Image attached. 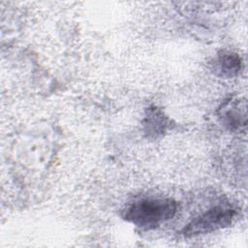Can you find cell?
Listing matches in <instances>:
<instances>
[{"label":"cell","mask_w":248,"mask_h":248,"mask_svg":"<svg viewBox=\"0 0 248 248\" xmlns=\"http://www.w3.org/2000/svg\"><path fill=\"white\" fill-rule=\"evenodd\" d=\"M214 70L217 74L226 78L237 76L242 70V60L237 53L232 51H221L214 60Z\"/></svg>","instance_id":"277c9868"},{"label":"cell","mask_w":248,"mask_h":248,"mask_svg":"<svg viewBox=\"0 0 248 248\" xmlns=\"http://www.w3.org/2000/svg\"><path fill=\"white\" fill-rule=\"evenodd\" d=\"M168 127V118L156 107L148 108L143 120V129L148 137L161 136Z\"/></svg>","instance_id":"5b68a950"},{"label":"cell","mask_w":248,"mask_h":248,"mask_svg":"<svg viewBox=\"0 0 248 248\" xmlns=\"http://www.w3.org/2000/svg\"><path fill=\"white\" fill-rule=\"evenodd\" d=\"M245 102L239 100L227 102L223 104V108H219V116L223 124L230 130H241L246 126V108Z\"/></svg>","instance_id":"3957f363"},{"label":"cell","mask_w":248,"mask_h":248,"mask_svg":"<svg viewBox=\"0 0 248 248\" xmlns=\"http://www.w3.org/2000/svg\"><path fill=\"white\" fill-rule=\"evenodd\" d=\"M235 210L228 204L215 205L194 218L181 231L187 237L205 234L229 227L235 216Z\"/></svg>","instance_id":"7a4b0ae2"},{"label":"cell","mask_w":248,"mask_h":248,"mask_svg":"<svg viewBox=\"0 0 248 248\" xmlns=\"http://www.w3.org/2000/svg\"><path fill=\"white\" fill-rule=\"evenodd\" d=\"M177 211V202L170 198L142 199L130 204L123 218L142 229H155L170 220Z\"/></svg>","instance_id":"6da1fadb"}]
</instances>
